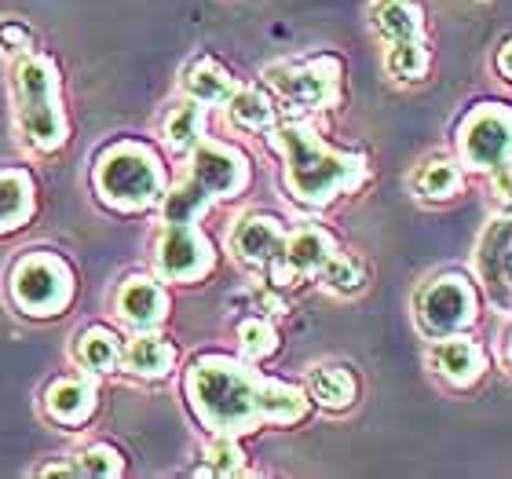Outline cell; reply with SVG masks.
<instances>
[{
  "label": "cell",
  "instance_id": "obj_1",
  "mask_svg": "<svg viewBox=\"0 0 512 479\" xmlns=\"http://www.w3.org/2000/svg\"><path fill=\"white\" fill-rule=\"evenodd\" d=\"M194 421L213 436H249L264 425H297L308 417V392L267 377L249 359L205 352L183 373Z\"/></svg>",
  "mask_w": 512,
  "mask_h": 479
},
{
  "label": "cell",
  "instance_id": "obj_2",
  "mask_svg": "<svg viewBox=\"0 0 512 479\" xmlns=\"http://www.w3.org/2000/svg\"><path fill=\"white\" fill-rule=\"evenodd\" d=\"M267 143L282 158V187L304 209H326L370 176L363 154L330 147L308 121H282L267 132Z\"/></svg>",
  "mask_w": 512,
  "mask_h": 479
},
{
  "label": "cell",
  "instance_id": "obj_3",
  "mask_svg": "<svg viewBox=\"0 0 512 479\" xmlns=\"http://www.w3.org/2000/svg\"><path fill=\"white\" fill-rule=\"evenodd\" d=\"M253 180L249 158L231 143L220 139H202L191 150V165L176 187L161 198V220L165 224H198V216L209 213L216 202L238 198Z\"/></svg>",
  "mask_w": 512,
  "mask_h": 479
},
{
  "label": "cell",
  "instance_id": "obj_4",
  "mask_svg": "<svg viewBox=\"0 0 512 479\" xmlns=\"http://www.w3.org/2000/svg\"><path fill=\"white\" fill-rule=\"evenodd\" d=\"M11 107L22 143L37 154H55L70 143L63 107V77L48 55L26 52L11 66Z\"/></svg>",
  "mask_w": 512,
  "mask_h": 479
},
{
  "label": "cell",
  "instance_id": "obj_5",
  "mask_svg": "<svg viewBox=\"0 0 512 479\" xmlns=\"http://www.w3.org/2000/svg\"><path fill=\"white\" fill-rule=\"evenodd\" d=\"M92 191L114 213H147L169 194V172L150 143L118 139L99 150L92 165Z\"/></svg>",
  "mask_w": 512,
  "mask_h": 479
},
{
  "label": "cell",
  "instance_id": "obj_6",
  "mask_svg": "<svg viewBox=\"0 0 512 479\" xmlns=\"http://www.w3.org/2000/svg\"><path fill=\"white\" fill-rule=\"evenodd\" d=\"M77 278L70 260L48 249L26 253L15 260L8 275V297L15 311H22L26 319H55L74 304Z\"/></svg>",
  "mask_w": 512,
  "mask_h": 479
},
{
  "label": "cell",
  "instance_id": "obj_7",
  "mask_svg": "<svg viewBox=\"0 0 512 479\" xmlns=\"http://www.w3.org/2000/svg\"><path fill=\"white\" fill-rule=\"evenodd\" d=\"M341 59L311 55L264 66V81L278 99L300 110H330L341 103Z\"/></svg>",
  "mask_w": 512,
  "mask_h": 479
},
{
  "label": "cell",
  "instance_id": "obj_8",
  "mask_svg": "<svg viewBox=\"0 0 512 479\" xmlns=\"http://www.w3.org/2000/svg\"><path fill=\"white\" fill-rule=\"evenodd\" d=\"M480 311V293L469 278L458 271L428 278L425 286L414 293V319L417 330L432 337H450V333H465L476 322Z\"/></svg>",
  "mask_w": 512,
  "mask_h": 479
},
{
  "label": "cell",
  "instance_id": "obj_9",
  "mask_svg": "<svg viewBox=\"0 0 512 479\" xmlns=\"http://www.w3.org/2000/svg\"><path fill=\"white\" fill-rule=\"evenodd\" d=\"M458 161L472 172H502L512 165V107L480 103L458 125Z\"/></svg>",
  "mask_w": 512,
  "mask_h": 479
},
{
  "label": "cell",
  "instance_id": "obj_10",
  "mask_svg": "<svg viewBox=\"0 0 512 479\" xmlns=\"http://www.w3.org/2000/svg\"><path fill=\"white\" fill-rule=\"evenodd\" d=\"M216 249L198 224H165L154 242V271L161 282H202L213 275Z\"/></svg>",
  "mask_w": 512,
  "mask_h": 479
},
{
  "label": "cell",
  "instance_id": "obj_11",
  "mask_svg": "<svg viewBox=\"0 0 512 479\" xmlns=\"http://www.w3.org/2000/svg\"><path fill=\"white\" fill-rule=\"evenodd\" d=\"M337 253V238L319 224H308V227H297V231H289L286 245H282V253L278 260L264 267L267 271V282L278 289L286 286H297L304 278H319V271L326 267V260Z\"/></svg>",
  "mask_w": 512,
  "mask_h": 479
},
{
  "label": "cell",
  "instance_id": "obj_12",
  "mask_svg": "<svg viewBox=\"0 0 512 479\" xmlns=\"http://www.w3.org/2000/svg\"><path fill=\"white\" fill-rule=\"evenodd\" d=\"M428 370L436 373L439 381H447L450 388H472L487 370V355L476 341H469L465 333H450V337H432L425 352Z\"/></svg>",
  "mask_w": 512,
  "mask_h": 479
},
{
  "label": "cell",
  "instance_id": "obj_13",
  "mask_svg": "<svg viewBox=\"0 0 512 479\" xmlns=\"http://www.w3.org/2000/svg\"><path fill=\"white\" fill-rule=\"evenodd\" d=\"M286 224L271 213H249L242 216L235 227H231V235H227V245H231V253L242 260L246 267H260L264 271L271 260H278L282 253V245H286Z\"/></svg>",
  "mask_w": 512,
  "mask_h": 479
},
{
  "label": "cell",
  "instance_id": "obj_14",
  "mask_svg": "<svg viewBox=\"0 0 512 479\" xmlns=\"http://www.w3.org/2000/svg\"><path fill=\"white\" fill-rule=\"evenodd\" d=\"M114 311L118 319L132 330H158L161 322L169 319V289L161 286L158 278L132 275L121 282L118 297H114Z\"/></svg>",
  "mask_w": 512,
  "mask_h": 479
},
{
  "label": "cell",
  "instance_id": "obj_15",
  "mask_svg": "<svg viewBox=\"0 0 512 479\" xmlns=\"http://www.w3.org/2000/svg\"><path fill=\"white\" fill-rule=\"evenodd\" d=\"M476 267H480L491 297L502 308H512V216H502L483 235L480 249H476Z\"/></svg>",
  "mask_w": 512,
  "mask_h": 479
},
{
  "label": "cell",
  "instance_id": "obj_16",
  "mask_svg": "<svg viewBox=\"0 0 512 479\" xmlns=\"http://www.w3.org/2000/svg\"><path fill=\"white\" fill-rule=\"evenodd\" d=\"M99 410V388L88 377H59L44 392V414L63 428L88 425Z\"/></svg>",
  "mask_w": 512,
  "mask_h": 479
},
{
  "label": "cell",
  "instance_id": "obj_17",
  "mask_svg": "<svg viewBox=\"0 0 512 479\" xmlns=\"http://www.w3.org/2000/svg\"><path fill=\"white\" fill-rule=\"evenodd\" d=\"M176 344L169 337H161L158 330H139L121 352V370L136 381H165L176 370Z\"/></svg>",
  "mask_w": 512,
  "mask_h": 479
},
{
  "label": "cell",
  "instance_id": "obj_18",
  "mask_svg": "<svg viewBox=\"0 0 512 479\" xmlns=\"http://www.w3.org/2000/svg\"><path fill=\"white\" fill-rule=\"evenodd\" d=\"M37 213V183L26 169H0V235H15Z\"/></svg>",
  "mask_w": 512,
  "mask_h": 479
},
{
  "label": "cell",
  "instance_id": "obj_19",
  "mask_svg": "<svg viewBox=\"0 0 512 479\" xmlns=\"http://www.w3.org/2000/svg\"><path fill=\"white\" fill-rule=\"evenodd\" d=\"M121 352L125 344L114 330L107 326H85L70 344V359L81 366L85 373H110L121 370Z\"/></svg>",
  "mask_w": 512,
  "mask_h": 479
},
{
  "label": "cell",
  "instance_id": "obj_20",
  "mask_svg": "<svg viewBox=\"0 0 512 479\" xmlns=\"http://www.w3.org/2000/svg\"><path fill=\"white\" fill-rule=\"evenodd\" d=\"M235 77L224 63H216L209 55L194 59L187 70H183V92L187 99H198L202 107H224L227 99L235 96Z\"/></svg>",
  "mask_w": 512,
  "mask_h": 479
},
{
  "label": "cell",
  "instance_id": "obj_21",
  "mask_svg": "<svg viewBox=\"0 0 512 479\" xmlns=\"http://www.w3.org/2000/svg\"><path fill=\"white\" fill-rule=\"evenodd\" d=\"M370 22L388 44L421 41L425 37V11L414 0H374L370 4Z\"/></svg>",
  "mask_w": 512,
  "mask_h": 479
},
{
  "label": "cell",
  "instance_id": "obj_22",
  "mask_svg": "<svg viewBox=\"0 0 512 479\" xmlns=\"http://www.w3.org/2000/svg\"><path fill=\"white\" fill-rule=\"evenodd\" d=\"M308 399L311 403H319L322 410H333V414H341L348 406L359 399V381H355V373L348 366H311L308 373Z\"/></svg>",
  "mask_w": 512,
  "mask_h": 479
},
{
  "label": "cell",
  "instance_id": "obj_23",
  "mask_svg": "<svg viewBox=\"0 0 512 479\" xmlns=\"http://www.w3.org/2000/svg\"><path fill=\"white\" fill-rule=\"evenodd\" d=\"M125 472V458H121L118 447L110 443H92V447L77 450L66 461H55V465H44L37 476H92V479H114Z\"/></svg>",
  "mask_w": 512,
  "mask_h": 479
},
{
  "label": "cell",
  "instance_id": "obj_24",
  "mask_svg": "<svg viewBox=\"0 0 512 479\" xmlns=\"http://www.w3.org/2000/svg\"><path fill=\"white\" fill-rule=\"evenodd\" d=\"M224 110L231 125L242 128V132H253V136H267L278 125L275 99L267 96L264 88H235V96L227 99Z\"/></svg>",
  "mask_w": 512,
  "mask_h": 479
},
{
  "label": "cell",
  "instance_id": "obj_25",
  "mask_svg": "<svg viewBox=\"0 0 512 479\" xmlns=\"http://www.w3.org/2000/svg\"><path fill=\"white\" fill-rule=\"evenodd\" d=\"M461 191H465V169H461V161L432 158L414 172V194L421 202H436V205L450 202Z\"/></svg>",
  "mask_w": 512,
  "mask_h": 479
},
{
  "label": "cell",
  "instance_id": "obj_26",
  "mask_svg": "<svg viewBox=\"0 0 512 479\" xmlns=\"http://www.w3.org/2000/svg\"><path fill=\"white\" fill-rule=\"evenodd\" d=\"M161 136L169 143L172 154H191L198 143L205 139V107L198 99H183L165 114Z\"/></svg>",
  "mask_w": 512,
  "mask_h": 479
},
{
  "label": "cell",
  "instance_id": "obj_27",
  "mask_svg": "<svg viewBox=\"0 0 512 479\" xmlns=\"http://www.w3.org/2000/svg\"><path fill=\"white\" fill-rule=\"evenodd\" d=\"M319 282L337 297H355L366 286V264L355 253H337L326 260V267L319 271Z\"/></svg>",
  "mask_w": 512,
  "mask_h": 479
},
{
  "label": "cell",
  "instance_id": "obj_28",
  "mask_svg": "<svg viewBox=\"0 0 512 479\" xmlns=\"http://www.w3.org/2000/svg\"><path fill=\"white\" fill-rule=\"evenodd\" d=\"M238 348L249 362H264L278 352V330L275 322L264 315H249L238 322Z\"/></svg>",
  "mask_w": 512,
  "mask_h": 479
},
{
  "label": "cell",
  "instance_id": "obj_29",
  "mask_svg": "<svg viewBox=\"0 0 512 479\" xmlns=\"http://www.w3.org/2000/svg\"><path fill=\"white\" fill-rule=\"evenodd\" d=\"M428 48H425V37L421 41H399V44H388V55H384V66H388V74L395 81H421L428 74Z\"/></svg>",
  "mask_w": 512,
  "mask_h": 479
},
{
  "label": "cell",
  "instance_id": "obj_30",
  "mask_svg": "<svg viewBox=\"0 0 512 479\" xmlns=\"http://www.w3.org/2000/svg\"><path fill=\"white\" fill-rule=\"evenodd\" d=\"M205 469L209 476H242L246 472V450L238 447V436H213L205 443Z\"/></svg>",
  "mask_w": 512,
  "mask_h": 479
},
{
  "label": "cell",
  "instance_id": "obj_31",
  "mask_svg": "<svg viewBox=\"0 0 512 479\" xmlns=\"http://www.w3.org/2000/svg\"><path fill=\"white\" fill-rule=\"evenodd\" d=\"M0 52L15 55V59L33 52V33L19 19H0Z\"/></svg>",
  "mask_w": 512,
  "mask_h": 479
},
{
  "label": "cell",
  "instance_id": "obj_32",
  "mask_svg": "<svg viewBox=\"0 0 512 479\" xmlns=\"http://www.w3.org/2000/svg\"><path fill=\"white\" fill-rule=\"evenodd\" d=\"M491 194H494V205H498V213L512 216V165L502 172H491Z\"/></svg>",
  "mask_w": 512,
  "mask_h": 479
},
{
  "label": "cell",
  "instance_id": "obj_33",
  "mask_svg": "<svg viewBox=\"0 0 512 479\" xmlns=\"http://www.w3.org/2000/svg\"><path fill=\"white\" fill-rule=\"evenodd\" d=\"M494 66H498V74H502L505 85H512V37L502 41V48H498V55H494Z\"/></svg>",
  "mask_w": 512,
  "mask_h": 479
},
{
  "label": "cell",
  "instance_id": "obj_34",
  "mask_svg": "<svg viewBox=\"0 0 512 479\" xmlns=\"http://www.w3.org/2000/svg\"><path fill=\"white\" fill-rule=\"evenodd\" d=\"M505 362H509V366H512V333H509V337H505Z\"/></svg>",
  "mask_w": 512,
  "mask_h": 479
}]
</instances>
